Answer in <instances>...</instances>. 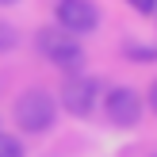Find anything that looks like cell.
<instances>
[{"label":"cell","instance_id":"1","mask_svg":"<svg viewBox=\"0 0 157 157\" xmlns=\"http://www.w3.org/2000/svg\"><path fill=\"white\" fill-rule=\"evenodd\" d=\"M12 119H15V127H19L23 134H42V130H50L54 119H58V100L46 88H27V92L15 96Z\"/></svg>","mask_w":157,"mask_h":157},{"label":"cell","instance_id":"2","mask_svg":"<svg viewBox=\"0 0 157 157\" xmlns=\"http://www.w3.org/2000/svg\"><path fill=\"white\" fill-rule=\"evenodd\" d=\"M35 46H38V54H42L46 61H54V65H61V69H73V65H81V42H77V35L73 31H65V27H42L35 35Z\"/></svg>","mask_w":157,"mask_h":157},{"label":"cell","instance_id":"3","mask_svg":"<svg viewBox=\"0 0 157 157\" xmlns=\"http://www.w3.org/2000/svg\"><path fill=\"white\" fill-rule=\"evenodd\" d=\"M96 104H100V81H96L92 73H73V77H65L58 107H65V111L77 115V119H88Z\"/></svg>","mask_w":157,"mask_h":157},{"label":"cell","instance_id":"4","mask_svg":"<svg viewBox=\"0 0 157 157\" xmlns=\"http://www.w3.org/2000/svg\"><path fill=\"white\" fill-rule=\"evenodd\" d=\"M54 15H58V27L73 31V35H92L100 27V8L92 0H58Z\"/></svg>","mask_w":157,"mask_h":157},{"label":"cell","instance_id":"5","mask_svg":"<svg viewBox=\"0 0 157 157\" xmlns=\"http://www.w3.org/2000/svg\"><path fill=\"white\" fill-rule=\"evenodd\" d=\"M104 115L115 127H134L142 119V96L134 88H127V84H119V88H111L104 96Z\"/></svg>","mask_w":157,"mask_h":157},{"label":"cell","instance_id":"6","mask_svg":"<svg viewBox=\"0 0 157 157\" xmlns=\"http://www.w3.org/2000/svg\"><path fill=\"white\" fill-rule=\"evenodd\" d=\"M123 58H130V61H157V46H150V42H127L123 46Z\"/></svg>","mask_w":157,"mask_h":157},{"label":"cell","instance_id":"7","mask_svg":"<svg viewBox=\"0 0 157 157\" xmlns=\"http://www.w3.org/2000/svg\"><path fill=\"white\" fill-rule=\"evenodd\" d=\"M0 157H27V150H23V142H19V138L0 134Z\"/></svg>","mask_w":157,"mask_h":157},{"label":"cell","instance_id":"8","mask_svg":"<svg viewBox=\"0 0 157 157\" xmlns=\"http://www.w3.org/2000/svg\"><path fill=\"white\" fill-rule=\"evenodd\" d=\"M127 4L134 8L138 15H153V12H157V0H127Z\"/></svg>","mask_w":157,"mask_h":157},{"label":"cell","instance_id":"9","mask_svg":"<svg viewBox=\"0 0 157 157\" xmlns=\"http://www.w3.org/2000/svg\"><path fill=\"white\" fill-rule=\"evenodd\" d=\"M12 46H15V31H12V27H0V54L12 50Z\"/></svg>","mask_w":157,"mask_h":157},{"label":"cell","instance_id":"10","mask_svg":"<svg viewBox=\"0 0 157 157\" xmlns=\"http://www.w3.org/2000/svg\"><path fill=\"white\" fill-rule=\"evenodd\" d=\"M146 100H150V107H153V115H157V81L150 84V96H146Z\"/></svg>","mask_w":157,"mask_h":157},{"label":"cell","instance_id":"11","mask_svg":"<svg viewBox=\"0 0 157 157\" xmlns=\"http://www.w3.org/2000/svg\"><path fill=\"white\" fill-rule=\"evenodd\" d=\"M12 4H15V0H0V8H12Z\"/></svg>","mask_w":157,"mask_h":157},{"label":"cell","instance_id":"12","mask_svg":"<svg viewBox=\"0 0 157 157\" xmlns=\"http://www.w3.org/2000/svg\"><path fill=\"white\" fill-rule=\"evenodd\" d=\"M153 15H157V12H153Z\"/></svg>","mask_w":157,"mask_h":157}]
</instances>
